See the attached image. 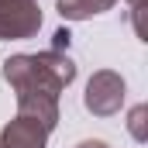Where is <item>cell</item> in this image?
<instances>
[{
    "mask_svg": "<svg viewBox=\"0 0 148 148\" xmlns=\"http://www.w3.org/2000/svg\"><path fill=\"white\" fill-rule=\"evenodd\" d=\"M7 83L17 90V97H55L76 79V66L62 52H41V55H14L3 66Z\"/></svg>",
    "mask_w": 148,
    "mask_h": 148,
    "instance_id": "1",
    "label": "cell"
},
{
    "mask_svg": "<svg viewBox=\"0 0 148 148\" xmlns=\"http://www.w3.org/2000/svg\"><path fill=\"white\" fill-rule=\"evenodd\" d=\"M41 28L38 0H0V38H31Z\"/></svg>",
    "mask_w": 148,
    "mask_h": 148,
    "instance_id": "2",
    "label": "cell"
},
{
    "mask_svg": "<svg viewBox=\"0 0 148 148\" xmlns=\"http://www.w3.org/2000/svg\"><path fill=\"white\" fill-rule=\"evenodd\" d=\"M121 100H124V79L117 73H97L90 79V86H86V110L107 117V114L121 110Z\"/></svg>",
    "mask_w": 148,
    "mask_h": 148,
    "instance_id": "3",
    "label": "cell"
},
{
    "mask_svg": "<svg viewBox=\"0 0 148 148\" xmlns=\"http://www.w3.org/2000/svg\"><path fill=\"white\" fill-rule=\"evenodd\" d=\"M45 138H48V127L21 114L17 121H10V124L3 127L0 148H45Z\"/></svg>",
    "mask_w": 148,
    "mask_h": 148,
    "instance_id": "4",
    "label": "cell"
},
{
    "mask_svg": "<svg viewBox=\"0 0 148 148\" xmlns=\"http://www.w3.org/2000/svg\"><path fill=\"white\" fill-rule=\"evenodd\" d=\"M107 7H114V0H59V14L69 21H83V17L100 14Z\"/></svg>",
    "mask_w": 148,
    "mask_h": 148,
    "instance_id": "5",
    "label": "cell"
},
{
    "mask_svg": "<svg viewBox=\"0 0 148 148\" xmlns=\"http://www.w3.org/2000/svg\"><path fill=\"white\" fill-rule=\"evenodd\" d=\"M141 117H145V107H138V110H134V117H131V121H134V124H131L134 138H145V131H141Z\"/></svg>",
    "mask_w": 148,
    "mask_h": 148,
    "instance_id": "6",
    "label": "cell"
},
{
    "mask_svg": "<svg viewBox=\"0 0 148 148\" xmlns=\"http://www.w3.org/2000/svg\"><path fill=\"white\" fill-rule=\"evenodd\" d=\"M76 148H107L103 141H83V145H76Z\"/></svg>",
    "mask_w": 148,
    "mask_h": 148,
    "instance_id": "7",
    "label": "cell"
}]
</instances>
